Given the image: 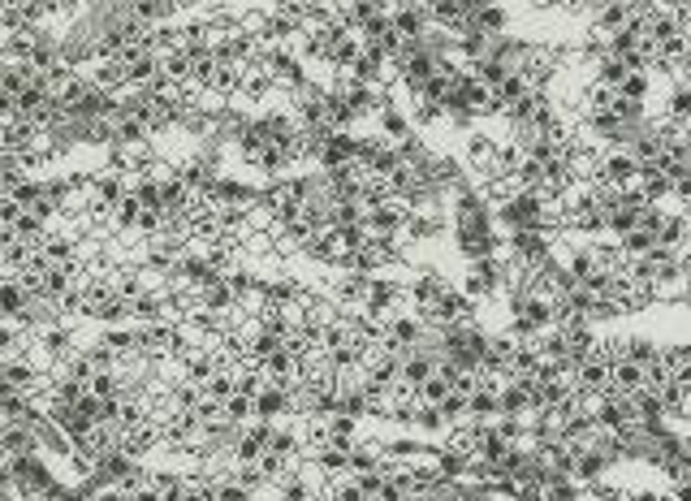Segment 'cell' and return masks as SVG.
Masks as SVG:
<instances>
[{"label": "cell", "instance_id": "obj_1", "mask_svg": "<svg viewBox=\"0 0 691 501\" xmlns=\"http://www.w3.org/2000/svg\"><path fill=\"white\" fill-rule=\"evenodd\" d=\"M609 389H614V393H639V389H644V367H639V363H631V359L622 354V359L614 363V376H609Z\"/></svg>", "mask_w": 691, "mask_h": 501}, {"label": "cell", "instance_id": "obj_2", "mask_svg": "<svg viewBox=\"0 0 691 501\" xmlns=\"http://www.w3.org/2000/svg\"><path fill=\"white\" fill-rule=\"evenodd\" d=\"M424 13H428V9L406 5V9L393 18V30H398V35H420V30H424Z\"/></svg>", "mask_w": 691, "mask_h": 501}, {"label": "cell", "instance_id": "obj_3", "mask_svg": "<svg viewBox=\"0 0 691 501\" xmlns=\"http://www.w3.org/2000/svg\"><path fill=\"white\" fill-rule=\"evenodd\" d=\"M402 380H406L411 389H424V385L432 380V367H428V359H406V363H402Z\"/></svg>", "mask_w": 691, "mask_h": 501}, {"label": "cell", "instance_id": "obj_4", "mask_svg": "<svg viewBox=\"0 0 691 501\" xmlns=\"http://www.w3.org/2000/svg\"><path fill=\"white\" fill-rule=\"evenodd\" d=\"M618 95H622V100H631V104H639V100L648 95V78H644V74H626L622 87H618Z\"/></svg>", "mask_w": 691, "mask_h": 501}, {"label": "cell", "instance_id": "obj_5", "mask_svg": "<svg viewBox=\"0 0 691 501\" xmlns=\"http://www.w3.org/2000/svg\"><path fill=\"white\" fill-rule=\"evenodd\" d=\"M683 225H687L683 216H670V221L661 225V234H657V247H666V251H670V247H674V242H683V234H687V229H683Z\"/></svg>", "mask_w": 691, "mask_h": 501}, {"label": "cell", "instance_id": "obj_6", "mask_svg": "<svg viewBox=\"0 0 691 501\" xmlns=\"http://www.w3.org/2000/svg\"><path fill=\"white\" fill-rule=\"evenodd\" d=\"M449 393H454V389H449V385H445L441 376H437V380H428L424 389H420V398H424V402H432V407H441V402H445Z\"/></svg>", "mask_w": 691, "mask_h": 501}, {"label": "cell", "instance_id": "obj_7", "mask_svg": "<svg viewBox=\"0 0 691 501\" xmlns=\"http://www.w3.org/2000/svg\"><path fill=\"white\" fill-rule=\"evenodd\" d=\"M652 247H657V238H652V234H644V229H635V234H626V238H622V251H644V255H648Z\"/></svg>", "mask_w": 691, "mask_h": 501}, {"label": "cell", "instance_id": "obj_8", "mask_svg": "<svg viewBox=\"0 0 691 501\" xmlns=\"http://www.w3.org/2000/svg\"><path fill=\"white\" fill-rule=\"evenodd\" d=\"M626 359L639 363V367H648V363H657V350L648 342H631V346H626Z\"/></svg>", "mask_w": 691, "mask_h": 501}, {"label": "cell", "instance_id": "obj_9", "mask_svg": "<svg viewBox=\"0 0 691 501\" xmlns=\"http://www.w3.org/2000/svg\"><path fill=\"white\" fill-rule=\"evenodd\" d=\"M367 493L359 489V484H333V501H363Z\"/></svg>", "mask_w": 691, "mask_h": 501}, {"label": "cell", "instance_id": "obj_10", "mask_svg": "<svg viewBox=\"0 0 691 501\" xmlns=\"http://www.w3.org/2000/svg\"><path fill=\"white\" fill-rule=\"evenodd\" d=\"M575 467H579V476H597L601 471V454H579Z\"/></svg>", "mask_w": 691, "mask_h": 501}, {"label": "cell", "instance_id": "obj_11", "mask_svg": "<svg viewBox=\"0 0 691 501\" xmlns=\"http://www.w3.org/2000/svg\"><path fill=\"white\" fill-rule=\"evenodd\" d=\"M384 130H389V134H398V139H402V134H406V121H402L398 112H384Z\"/></svg>", "mask_w": 691, "mask_h": 501}, {"label": "cell", "instance_id": "obj_12", "mask_svg": "<svg viewBox=\"0 0 691 501\" xmlns=\"http://www.w3.org/2000/svg\"><path fill=\"white\" fill-rule=\"evenodd\" d=\"M635 501H661V497H657V493H639Z\"/></svg>", "mask_w": 691, "mask_h": 501}]
</instances>
